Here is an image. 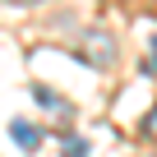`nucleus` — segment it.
<instances>
[{"label": "nucleus", "mask_w": 157, "mask_h": 157, "mask_svg": "<svg viewBox=\"0 0 157 157\" xmlns=\"http://www.w3.org/2000/svg\"><path fill=\"white\" fill-rule=\"evenodd\" d=\"M83 56H88V65H111L116 60V42H111V33H88L83 37Z\"/></svg>", "instance_id": "1"}, {"label": "nucleus", "mask_w": 157, "mask_h": 157, "mask_svg": "<svg viewBox=\"0 0 157 157\" xmlns=\"http://www.w3.org/2000/svg\"><path fill=\"white\" fill-rule=\"evenodd\" d=\"M10 134H14V143H19V148H28V152L42 143V129H37V125H28V120H14V125H10Z\"/></svg>", "instance_id": "2"}, {"label": "nucleus", "mask_w": 157, "mask_h": 157, "mask_svg": "<svg viewBox=\"0 0 157 157\" xmlns=\"http://www.w3.org/2000/svg\"><path fill=\"white\" fill-rule=\"evenodd\" d=\"M60 148H65V157H88V143H83V139H69V134H65Z\"/></svg>", "instance_id": "3"}, {"label": "nucleus", "mask_w": 157, "mask_h": 157, "mask_svg": "<svg viewBox=\"0 0 157 157\" xmlns=\"http://www.w3.org/2000/svg\"><path fill=\"white\" fill-rule=\"evenodd\" d=\"M143 134H152V139H157V106H152V116L143 120Z\"/></svg>", "instance_id": "4"}, {"label": "nucleus", "mask_w": 157, "mask_h": 157, "mask_svg": "<svg viewBox=\"0 0 157 157\" xmlns=\"http://www.w3.org/2000/svg\"><path fill=\"white\" fill-rule=\"evenodd\" d=\"M10 5H42V0H10Z\"/></svg>", "instance_id": "5"}, {"label": "nucleus", "mask_w": 157, "mask_h": 157, "mask_svg": "<svg viewBox=\"0 0 157 157\" xmlns=\"http://www.w3.org/2000/svg\"><path fill=\"white\" fill-rule=\"evenodd\" d=\"M152 60H157V37H152Z\"/></svg>", "instance_id": "6"}]
</instances>
